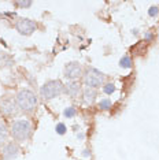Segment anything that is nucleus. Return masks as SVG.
Here are the masks:
<instances>
[{
    "label": "nucleus",
    "instance_id": "f257e3e1",
    "mask_svg": "<svg viewBox=\"0 0 159 160\" xmlns=\"http://www.w3.org/2000/svg\"><path fill=\"white\" fill-rule=\"evenodd\" d=\"M17 104L25 111H32L37 106V99L33 92L27 90V89H22L17 94Z\"/></svg>",
    "mask_w": 159,
    "mask_h": 160
},
{
    "label": "nucleus",
    "instance_id": "f03ea898",
    "mask_svg": "<svg viewBox=\"0 0 159 160\" xmlns=\"http://www.w3.org/2000/svg\"><path fill=\"white\" fill-rule=\"evenodd\" d=\"M30 130H32L30 122L26 119H19L17 122H14L13 126H11V134L17 140H26L30 134Z\"/></svg>",
    "mask_w": 159,
    "mask_h": 160
},
{
    "label": "nucleus",
    "instance_id": "7ed1b4c3",
    "mask_svg": "<svg viewBox=\"0 0 159 160\" xmlns=\"http://www.w3.org/2000/svg\"><path fill=\"white\" fill-rule=\"evenodd\" d=\"M63 92V85L60 81H56V80H52V81H48L44 86H41L40 89V93L41 96L46 99V100H51V99L56 97L58 94H60Z\"/></svg>",
    "mask_w": 159,
    "mask_h": 160
},
{
    "label": "nucleus",
    "instance_id": "20e7f679",
    "mask_svg": "<svg viewBox=\"0 0 159 160\" xmlns=\"http://www.w3.org/2000/svg\"><path fill=\"white\" fill-rule=\"evenodd\" d=\"M85 84L88 88H97L103 84V74L96 68H91L85 75Z\"/></svg>",
    "mask_w": 159,
    "mask_h": 160
},
{
    "label": "nucleus",
    "instance_id": "39448f33",
    "mask_svg": "<svg viewBox=\"0 0 159 160\" xmlns=\"http://www.w3.org/2000/svg\"><path fill=\"white\" fill-rule=\"evenodd\" d=\"M17 30L23 36H29L36 30V23L32 19H21L17 22Z\"/></svg>",
    "mask_w": 159,
    "mask_h": 160
},
{
    "label": "nucleus",
    "instance_id": "423d86ee",
    "mask_svg": "<svg viewBox=\"0 0 159 160\" xmlns=\"http://www.w3.org/2000/svg\"><path fill=\"white\" fill-rule=\"evenodd\" d=\"M17 110H18V104H17V100L14 99L7 97L0 101V111L6 115H13L17 112Z\"/></svg>",
    "mask_w": 159,
    "mask_h": 160
},
{
    "label": "nucleus",
    "instance_id": "0eeeda50",
    "mask_svg": "<svg viewBox=\"0 0 159 160\" xmlns=\"http://www.w3.org/2000/svg\"><path fill=\"white\" fill-rule=\"evenodd\" d=\"M64 73H66L67 78H78L81 75V66L76 62L69 63L66 66V68H64Z\"/></svg>",
    "mask_w": 159,
    "mask_h": 160
},
{
    "label": "nucleus",
    "instance_id": "6e6552de",
    "mask_svg": "<svg viewBox=\"0 0 159 160\" xmlns=\"http://www.w3.org/2000/svg\"><path fill=\"white\" fill-rule=\"evenodd\" d=\"M17 155H18V147H17L14 142H10V144H7V145L3 148V157H4L6 160L14 159Z\"/></svg>",
    "mask_w": 159,
    "mask_h": 160
},
{
    "label": "nucleus",
    "instance_id": "1a4fd4ad",
    "mask_svg": "<svg viewBox=\"0 0 159 160\" xmlns=\"http://www.w3.org/2000/svg\"><path fill=\"white\" fill-rule=\"evenodd\" d=\"M66 90H67V93L71 96V97H76L78 94V92H80V86H78L76 82H69L67 85H66Z\"/></svg>",
    "mask_w": 159,
    "mask_h": 160
},
{
    "label": "nucleus",
    "instance_id": "9d476101",
    "mask_svg": "<svg viewBox=\"0 0 159 160\" xmlns=\"http://www.w3.org/2000/svg\"><path fill=\"white\" fill-rule=\"evenodd\" d=\"M95 97H96L95 89L86 88L85 90H84V99H85L86 103H93V101H95Z\"/></svg>",
    "mask_w": 159,
    "mask_h": 160
},
{
    "label": "nucleus",
    "instance_id": "9b49d317",
    "mask_svg": "<svg viewBox=\"0 0 159 160\" xmlns=\"http://www.w3.org/2000/svg\"><path fill=\"white\" fill-rule=\"evenodd\" d=\"M7 137V127H6V123L3 120H0V141L6 140Z\"/></svg>",
    "mask_w": 159,
    "mask_h": 160
},
{
    "label": "nucleus",
    "instance_id": "f8f14e48",
    "mask_svg": "<svg viewBox=\"0 0 159 160\" xmlns=\"http://www.w3.org/2000/svg\"><path fill=\"white\" fill-rule=\"evenodd\" d=\"M119 64H121V67H123V68H129V67L132 66V60H130L129 56H123V58L119 60Z\"/></svg>",
    "mask_w": 159,
    "mask_h": 160
},
{
    "label": "nucleus",
    "instance_id": "ddd939ff",
    "mask_svg": "<svg viewBox=\"0 0 159 160\" xmlns=\"http://www.w3.org/2000/svg\"><path fill=\"white\" fill-rule=\"evenodd\" d=\"M100 108H102V110H109L110 107H111V101H110L109 99H104V100H102V101H100Z\"/></svg>",
    "mask_w": 159,
    "mask_h": 160
},
{
    "label": "nucleus",
    "instance_id": "4468645a",
    "mask_svg": "<svg viewBox=\"0 0 159 160\" xmlns=\"http://www.w3.org/2000/svg\"><path fill=\"white\" fill-rule=\"evenodd\" d=\"M76 115V110H74L73 107H69L64 110V116H67V118H73Z\"/></svg>",
    "mask_w": 159,
    "mask_h": 160
},
{
    "label": "nucleus",
    "instance_id": "2eb2a0df",
    "mask_svg": "<svg viewBox=\"0 0 159 160\" xmlns=\"http://www.w3.org/2000/svg\"><path fill=\"white\" fill-rule=\"evenodd\" d=\"M6 60L10 62V58L8 56H6L4 53H0V66H8V64L6 63Z\"/></svg>",
    "mask_w": 159,
    "mask_h": 160
},
{
    "label": "nucleus",
    "instance_id": "dca6fc26",
    "mask_svg": "<svg viewBox=\"0 0 159 160\" xmlns=\"http://www.w3.org/2000/svg\"><path fill=\"white\" fill-rule=\"evenodd\" d=\"M56 133L58 134H64L66 133V126H64L63 123H59L58 126H56Z\"/></svg>",
    "mask_w": 159,
    "mask_h": 160
},
{
    "label": "nucleus",
    "instance_id": "f3484780",
    "mask_svg": "<svg viewBox=\"0 0 159 160\" xmlns=\"http://www.w3.org/2000/svg\"><path fill=\"white\" fill-rule=\"evenodd\" d=\"M114 90H115V88H114L113 84H107V85L104 86V92H106L107 94H111Z\"/></svg>",
    "mask_w": 159,
    "mask_h": 160
},
{
    "label": "nucleus",
    "instance_id": "a211bd4d",
    "mask_svg": "<svg viewBox=\"0 0 159 160\" xmlns=\"http://www.w3.org/2000/svg\"><path fill=\"white\" fill-rule=\"evenodd\" d=\"M159 13V10H158V7H151L150 8V11H148V14H150L151 17H155L156 14Z\"/></svg>",
    "mask_w": 159,
    "mask_h": 160
},
{
    "label": "nucleus",
    "instance_id": "6ab92c4d",
    "mask_svg": "<svg viewBox=\"0 0 159 160\" xmlns=\"http://www.w3.org/2000/svg\"><path fill=\"white\" fill-rule=\"evenodd\" d=\"M32 4V1H19L18 6H22V7H29V6Z\"/></svg>",
    "mask_w": 159,
    "mask_h": 160
},
{
    "label": "nucleus",
    "instance_id": "aec40b11",
    "mask_svg": "<svg viewBox=\"0 0 159 160\" xmlns=\"http://www.w3.org/2000/svg\"><path fill=\"white\" fill-rule=\"evenodd\" d=\"M84 156H89V151H88V149H85V151H84Z\"/></svg>",
    "mask_w": 159,
    "mask_h": 160
}]
</instances>
